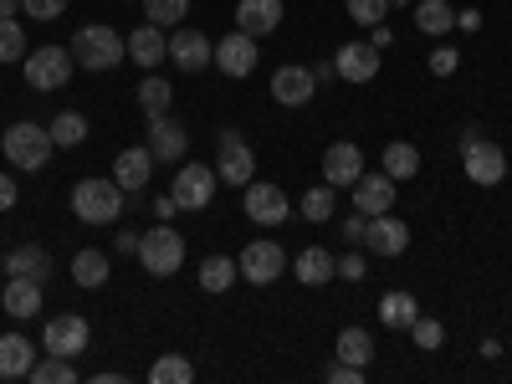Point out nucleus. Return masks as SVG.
<instances>
[{
  "instance_id": "1",
  "label": "nucleus",
  "mask_w": 512,
  "mask_h": 384,
  "mask_svg": "<svg viewBox=\"0 0 512 384\" xmlns=\"http://www.w3.org/2000/svg\"><path fill=\"white\" fill-rule=\"evenodd\" d=\"M72 216L82 221V226H113L118 216H123V185L108 175V180H98V175H88V180H77L72 185Z\"/></svg>"
},
{
  "instance_id": "2",
  "label": "nucleus",
  "mask_w": 512,
  "mask_h": 384,
  "mask_svg": "<svg viewBox=\"0 0 512 384\" xmlns=\"http://www.w3.org/2000/svg\"><path fill=\"white\" fill-rule=\"evenodd\" d=\"M67 52H72L77 67H88V72H113V67L128 57L123 36H118L113 26H82V31L67 41Z\"/></svg>"
},
{
  "instance_id": "3",
  "label": "nucleus",
  "mask_w": 512,
  "mask_h": 384,
  "mask_svg": "<svg viewBox=\"0 0 512 384\" xmlns=\"http://www.w3.org/2000/svg\"><path fill=\"white\" fill-rule=\"evenodd\" d=\"M0 149H6V159L16 164V169H47V159H52V128L47 123H11L6 128V139H0Z\"/></svg>"
},
{
  "instance_id": "4",
  "label": "nucleus",
  "mask_w": 512,
  "mask_h": 384,
  "mask_svg": "<svg viewBox=\"0 0 512 384\" xmlns=\"http://www.w3.org/2000/svg\"><path fill=\"white\" fill-rule=\"evenodd\" d=\"M139 262L149 277H175L185 267V236L175 226H149L139 236Z\"/></svg>"
},
{
  "instance_id": "5",
  "label": "nucleus",
  "mask_w": 512,
  "mask_h": 384,
  "mask_svg": "<svg viewBox=\"0 0 512 384\" xmlns=\"http://www.w3.org/2000/svg\"><path fill=\"white\" fill-rule=\"evenodd\" d=\"M21 72H26V82H31L36 93H57V88H67V82H72L77 62H72L67 47H36V52H26Z\"/></svg>"
},
{
  "instance_id": "6",
  "label": "nucleus",
  "mask_w": 512,
  "mask_h": 384,
  "mask_svg": "<svg viewBox=\"0 0 512 384\" xmlns=\"http://www.w3.org/2000/svg\"><path fill=\"white\" fill-rule=\"evenodd\" d=\"M461 169H466V180L472 185H482V190H492V185H502L507 180V154H502V144H492V139H466L461 144Z\"/></svg>"
},
{
  "instance_id": "7",
  "label": "nucleus",
  "mask_w": 512,
  "mask_h": 384,
  "mask_svg": "<svg viewBox=\"0 0 512 384\" xmlns=\"http://www.w3.org/2000/svg\"><path fill=\"white\" fill-rule=\"evenodd\" d=\"M216 185H221V175L210 164H180L175 185H169V200H175V210H205L216 200Z\"/></svg>"
},
{
  "instance_id": "8",
  "label": "nucleus",
  "mask_w": 512,
  "mask_h": 384,
  "mask_svg": "<svg viewBox=\"0 0 512 384\" xmlns=\"http://www.w3.org/2000/svg\"><path fill=\"white\" fill-rule=\"evenodd\" d=\"M41 349H47V354H62V359H77L82 349H93V328H88V318H77V313H57V318H47Z\"/></svg>"
},
{
  "instance_id": "9",
  "label": "nucleus",
  "mask_w": 512,
  "mask_h": 384,
  "mask_svg": "<svg viewBox=\"0 0 512 384\" xmlns=\"http://www.w3.org/2000/svg\"><path fill=\"white\" fill-rule=\"evenodd\" d=\"M241 205H246V216H251L256 226H282V221L292 216L287 190L272 185V180H251V185L241 190Z\"/></svg>"
},
{
  "instance_id": "10",
  "label": "nucleus",
  "mask_w": 512,
  "mask_h": 384,
  "mask_svg": "<svg viewBox=\"0 0 512 384\" xmlns=\"http://www.w3.org/2000/svg\"><path fill=\"white\" fill-rule=\"evenodd\" d=\"M216 175H221V185H236V190H246L256 180V154H251V144L236 134V128H226V134H221Z\"/></svg>"
},
{
  "instance_id": "11",
  "label": "nucleus",
  "mask_w": 512,
  "mask_h": 384,
  "mask_svg": "<svg viewBox=\"0 0 512 384\" xmlns=\"http://www.w3.org/2000/svg\"><path fill=\"white\" fill-rule=\"evenodd\" d=\"M236 272H241L251 287H267V282H277V277L287 272V251H282L277 241H251V246L236 256Z\"/></svg>"
},
{
  "instance_id": "12",
  "label": "nucleus",
  "mask_w": 512,
  "mask_h": 384,
  "mask_svg": "<svg viewBox=\"0 0 512 384\" xmlns=\"http://www.w3.org/2000/svg\"><path fill=\"white\" fill-rule=\"evenodd\" d=\"M313 93H318V72H313V67L287 62V67L272 72V98H277L282 108H308Z\"/></svg>"
},
{
  "instance_id": "13",
  "label": "nucleus",
  "mask_w": 512,
  "mask_h": 384,
  "mask_svg": "<svg viewBox=\"0 0 512 384\" xmlns=\"http://www.w3.org/2000/svg\"><path fill=\"white\" fill-rule=\"evenodd\" d=\"M364 175V149L359 144H328L323 149V185L333 190H354V180Z\"/></svg>"
},
{
  "instance_id": "14",
  "label": "nucleus",
  "mask_w": 512,
  "mask_h": 384,
  "mask_svg": "<svg viewBox=\"0 0 512 384\" xmlns=\"http://www.w3.org/2000/svg\"><path fill=\"white\" fill-rule=\"evenodd\" d=\"M169 62H175L180 72H205L210 62H216V47H210L205 31L175 26V36H169Z\"/></svg>"
},
{
  "instance_id": "15",
  "label": "nucleus",
  "mask_w": 512,
  "mask_h": 384,
  "mask_svg": "<svg viewBox=\"0 0 512 384\" xmlns=\"http://www.w3.org/2000/svg\"><path fill=\"white\" fill-rule=\"evenodd\" d=\"M256 62H262V52H256V36L231 31V36H221V41H216V67H221L226 77H251V72H256Z\"/></svg>"
},
{
  "instance_id": "16",
  "label": "nucleus",
  "mask_w": 512,
  "mask_h": 384,
  "mask_svg": "<svg viewBox=\"0 0 512 384\" xmlns=\"http://www.w3.org/2000/svg\"><path fill=\"white\" fill-rule=\"evenodd\" d=\"M333 72L344 82H359V88H364V82L379 77V47H374V41H349V47H338Z\"/></svg>"
},
{
  "instance_id": "17",
  "label": "nucleus",
  "mask_w": 512,
  "mask_h": 384,
  "mask_svg": "<svg viewBox=\"0 0 512 384\" xmlns=\"http://www.w3.org/2000/svg\"><path fill=\"white\" fill-rule=\"evenodd\" d=\"M185 149H190V134H185V123L180 118H149V154H154V164H175V159H185Z\"/></svg>"
},
{
  "instance_id": "18",
  "label": "nucleus",
  "mask_w": 512,
  "mask_h": 384,
  "mask_svg": "<svg viewBox=\"0 0 512 384\" xmlns=\"http://www.w3.org/2000/svg\"><path fill=\"white\" fill-rule=\"evenodd\" d=\"M123 47H128V57H134L139 67H159V62H169V36H164V26H154V21H144V26H134L123 36Z\"/></svg>"
},
{
  "instance_id": "19",
  "label": "nucleus",
  "mask_w": 512,
  "mask_h": 384,
  "mask_svg": "<svg viewBox=\"0 0 512 384\" xmlns=\"http://www.w3.org/2000/svg\"><path fill=\"white\" fill-rule=\"evenodd\" d=\"M354 210H364V216H384V210H395V180L384 175V169H379V175L364 169V175L354 180Z\"/></svg>"
},
{
  "instance_id": "20",
  "label": "nucleus",
  "mask_w": 512,
  "mask_h": 384,
  "mask_svg": "<svg viewBox=\"0 0 512 384\" xmlns=\"http://www.w3.org/2000/svg\"><path fill=\"white\" fill-rule=\"evenodd\" d=\"M277 26H282V0H236V31L262 41Z\"/></svg>"
},
{
  "instance_id": "21",
  "label": "nucleus",
  "mask_w": 512,
  "mask_h": 384,
  "mask_svg": "<svg viewBox=\"0 0 512 384\" xmlns=\"http://www.w3.org/2000/svg\"><path fill=\"white\" fill-rule=\"evenodd\" d=\"M364 246L379 251V256H400V251L410 246V226L395 221L390 210H384V216H369V226H364Z\"/></svg>"
},
{
  "instance_id": "22",
  "label": "nucleus",
  "mask_w": 512,
  "mask_h": 384,
  "mask_svg": "<svg viewBox=\"0 0 512 384\" xmlns=\"http://www.w3.org/2000/svg\"><path fill=\"white\" fill-rule=\"evenodd\" d=\"M287 267L297 272L303 287H328L338 277V256L328 246H303V251H297V262H287Z\"/></svg>"
},
{
  "instance_id": "23",
  "label": "nucleus",
  "mask_w": 512,
  "mask_h": 384,
  "mask_svg": "<svg viewBox=\"0 0 512 384\" xmlns=\"http://www.w3.org/2000/svg\"><path fill=\"white\" fill-rule=\"evenodd\" d=\"M149 175H154V154H149V144H134V149H123L118 159H113V180L123 185V190H144L149 185Z\"/></svg>"
},
{
  "instance_id": "24",
  "label": "nucleus",
  "mask_w": 512,
  "mask_h": 384,
  "mask_svg": "<svg viewBox=\"0 0 512 384\" xmlns=\"http://www.w3.org/2000/svg\"><path fill=\"white\" fill-rule=\"evenodd\" d=\"M41 287L36 277H6V292H0V308H6L11 318H36L41 313Z\"/></svg>"
},
{
  "instance_id": "25",
  "label": "nucleus",
  "mask_w": 512,
  "mask_h": 384,
  "mask_svg": "<svg viewBox=\"0 0 512 384\" xmlns=\"http://www.w3.org/2000/svg\"><path fill=\"white\" fill-rule=\"evenodd\" d=\"M36 364V344L21 333H0V379H21Z\"/></svg>"
},
{
  "instance_id": "26",
  "label": "nucleus",
  "mask_w": 512,
  "mask_h": 384,
  "mask_svg": "<svg viewBox=\"0 0 512 384\" xmlns=\"http://www.w3.org/2000/svg\"><path fill=\"white\" fill-rule=\"evenodd\" d=\"M379 169H384L390 180H415V175H420V149H415V144H405V139L384 144V154H379Z\"/></svg>"
},
{
  "instance_id": "27",
  "label": "nucleus",
  "mask_w": 512,
  "mask_h": 384,
  "mask_svg": "<svg viewBox=\"0 0 512 384\" xmlns=\"http://www.w3.org/2000/svg\"><path fill=\"white\" fill-rule=\"evenodd\" d=\"M6 277H36V282H47L52 277V256L41 251V246H16L6 256Z\"/></svg>"
},
{
  "instance_id": "28",
  "label": "nucleus",
  "mask_w": 512,
  "mask_h": 384,
  "mask_svg": "<svg viewBox=\"0 0 512 384\" xmlns=\"http://www.w3.org/2000/svg\"><path fill=\"white\" fill-rule=\"evenodd\" d=\"M108 272H113V262H108V251H98V246H88V251L72 256V282H77V287H103Z\"/></svg>"
},
{
  "instance_id": "29",
  "label": "nucleus",
  "mask_w": 512,
  "mask_h": 384,
  "mask_svg": "<svg viewBox=\"0 0 512 384\" xmlns=\"http://www.w3.org/2000/svg\"><path fill=\"white\" fill-rule=\"evenodd\" d=\"M333 210H338V190H333V185H313L303 200H297V216H303V221H313V226L333 221Z\"/></svg>"
},
{
  "instance_id": "30",
  "label": "nucleus",
  "mask_w": 512,
  "mask_h": 384,
  "mask_svg": "<svg viewBox=\"0 0 512 384\" xmlns=\"http://www.w3.org/2000/svg\"><path fill=\"white\" fill-rule=\"evenodd\" d=\"M241 272H236V256H221V251H210L205 262H200V287L205 292H226L231 282H236Z\"/></svg>"
},
{
  "instance_id": "31",
  "label": "nucleus",
  "mask_w": 512,
  "mask_h": 384,
  "mask_svg": "<svg viewBox=\"0 0 512 384\" xmlns=\"http://www.w3.org/2000/svg\"><path fill=\"white\" fill-rule=\"evenodd\" d=\"M379 318H384V328H410L420 318V303L410 292H384L379 297Z\"/></svg>"
},
{
  "instance_id": "32",
  "label": "nucleus",
  "mask_w": 512,
  "mask_h": 384,
  "mask_svg": "<svg viewBox=\"0 0 512 384\" xmlns=\"http://www.w3.org/2000/svg\"><path fill=\"white\" fill-rule=\"evenodd\" d=\"M415 26L425 36H446L456 26V11H451V0H420L415 6Z\"/></svg>"
},
{
  "instance_id": "33",
  "label": "nucleus",
  "mask_w": 512,
  "mask_h": 384,
  "mask_svg": "<svg viewBox=\"0 0 512 384\" xmlns=\"http://www.w3.org/2000/svg\"><path fill=\"white\" fill-rule=\"evenodd\" d=\"M338 359L354 364V369H369L374 364V338L364 328H344V333H338Z\"/></svg>"
},
{
  "instance_id": "34",
  "label": "nucleus",
  "mask_w": 512,
  "mask_h": 384,
  "mask_svg": "<svg viewBox=\"0 0 512 384\" xmlns=\"http://www.w3.org/2000/svg\"><path fill=\"white\" fill-rule=\"evenodd\" d=\"M134 98H139V108H144L149 118H164V113H169V103H175V88H169V82H164L159 72H149V77H144V88H139Z\"/></svg>"
},
{
  "instance_id": "35",
  "label": "nucleus",
  "mask_w": 512,
  "mask_h": 384,
  "mask_svg": "<svg viewBox=\"0 0 512 384\" xmlns=\"http://www.w3.org/2000/svg\"><path fill=\"white\" fill-rule=\"evenodd\" d=\"M82 139H88V118H82L77 108H67V113L52 118V144L57 149H77Z\"/></svg>"
},
{
  "instance_id": "36",
  "label": "nucleus",
  "mask_w": 512,
  "mask_h": 384,
  "mask_svg": "<svg viewBox=\"0 0 512 384\" xmlns=\"http://www.w3.org/2000/svg\"><path fill=\"white\" fill-rule=\"evenodd\" d=\"M26 379H31V384H77V369H72V359L47 354V359H36V364H31Z\"/></svg>"
},
{
  "instance_id": "37",
  "label": "nucleus",
  "mask_w": 512,
  "mask_h": 384,
  "mask_svg": "<svg viewBox=\"0 0 512 384\" xmlns=\"http://www.w3.org/2000/svg\"><path fill=\"white\" fill-rule=\"evenodd\" d=\"M190 379H195V364L185 354H164L149 369V384H190Z\"/></svg>"
},
{
  "instance_id": "38",
  "label": "nucleus",
  "mask_w": 512,
  "mask_h": 384,
  "mask_svg": "<svg viewBox=\"0 0 512 384\" xmlns=\"http://www.w3.org/2000/svg\"><path fill=\"white\" fill-rule=\"evenodd\" d=\"M185 16H190V0H144V21H154L164 31H175Z\"/></svg>"
},
{
  "instance_id": "39",
  "label": "nucleus",
  "mask_w": 512,
  "mask_h": 384,
  "mask_svg": "<svg viewBox=\"0 0 512 384\" xmlns=\"http://www.w3.org/2000/svg\"><path fill=\"white\" fill-rule=\"evenodd\" d=\"M26 31H21V21L16 16H6L0 21V62H26Z\"/></svg>"
},
{
  "instance_id": "40",
  "label": "nucleus",
  "mask_w": 512,
  "mask_h": 384,
  "mask_svg": "<svg viewBox=\"0 0 512 384\" xmlns=\"http://www.w3.org/2000/svg\"><path fill=\"white\" fill-rule=\"evenodd\" d=\"M410 338L420 344V354H436V349L446 344V328H441L436 318H415V323H410Z\"/></svg>"
},
{
  "instance_id": "41",
  "label": "nucleus",
  "mask_w": 512,
  "mask_h": 384,
  "mask_svg": "<svg viewBox=\"0 0 512 384\" xmlns=\"http://www.w3.org/2000/svg\"><path fill=\"white\" fill-rule=\"evenodd\" d=\"M344 11H349V21H359V26H379L384 11H390V0H344Z\"/></svg>"
},
{
  "instance_id": "42",
  "label": "nucleus",
  "mask_w": 512,
  "mask_h": 384,
  "mask_svg": "<svg viewBox=\"0 0 512 384\" xmlns=\"http://www.w3.org/2000/svg\"><path fill=\"white\" fill-rule=\"evenodd\" d=\"M21 11L31 21H57V16H67V0H21Z\"/></svg>"
},
{
  "instance_id": "43",
  "label": "nucleus",
  "mask_w": 512,
  "mask_h": 384,
  "mask_svg": "<svg viewBox=\"0 0 512 384\" xmlns=\"http://www.w3.org/2000/svg\"><path fill=\"white\" fill-rule=\"evenodd\" d=\"M456 67H461V52H456V47H436V52H431V72H436V77H451Z\"/></svg>"
},
{
  "instance_id": "44",
  "label": "nucleus",
  "mask_w": 512,
  "mask_h": 384,
  "mask_svg": "<svg viewBox=\"0 0 512 384\" xmlns=\"http://www.w3.org/2000/svg\"><path fill=\"white\" fill-rule=\"evenodd\" d=\"M328 384H364V369H354V364H344V359H333V364H328Z\"/></svg>"
},
{
  "instance_id": "45",
  "label": "nucleus",
  "mask_w": 512,
  "mask_h": 384,
  "mask_svg": "<svg viewBox=\"0 0 512 384\" xmlns=\"http://www.w3.org/2000/svg\"><path fill=\"white\" fill-rule=\"evenodd\" d=\"M364 272H369V262H364L359 251H349V256H338V277H344V282H359Z\"/></svg>"
},
{
  "instance_id": "46",
  "label": "nucleus",
  "mask_w": 512,
  "mask_h": 384,
  "mask_svg": "<svg viewBox=\"0 0 512 384\" xmlns=\"http://www.w3.org/2000/svg\"><path fill=\"white\" fill-rule=\"evenodd\" d=\"M364 226H369V216H364V210H354V216H344V226H338V231H344V241H364Z\"/></svg>"
},
{
  "instance_id": "47",
  "label": "nucleus",
  "mask_w": 512,
  "mask_h": 384,
  "mask_svg": "<svg viewBox=\"0 0 512 384\" xmlns=\"http://www.w3.org/2000/svg\"><path fill=\"white\" fill-rule=\"evenodd\" d=\"M16 200H21L16 180H11V175H0V210H16Z\"/></svg>"
},
{
  "instance_id": "48",
  "label": "nucleus",
  "mask_w": 512,
  "mask_h": 384,
  "mask_svg": "<svg viewBox=\"0 0 512 384\" xmlns=\"http://www.w3.org/2000/svg\"><path fill=\"white\" fill-rule=\"evenodd\" d=\"M369 41H374V47H390V41H395V36H390V26H384V21H379V26H374V36H369Z\"/></svg>"
},
{
  "instance_id": "49",
  "label": "nucleus",
  "mask_w": 512,
  "mask_h": 384,
  "mask_svg": "<svg viewBox=\"0 0 512 384\" xmlns=\"http://www.w3.org/2000/svg\"><path fill=\"white\" fill-rule=\"evenodd\" d=\"M456 26H466V31H477V26H482V16H477V11H461V16H456Z\"/></svg>"
},
{
  "instance_id": "50",
  "label": "nucleus",
  "mask_w": 512,
  "mask_h": 384,
  "mask_svg": "<svg viewBox=\"0 0 512 384\" xmlns=\"http://www.w3.org/2000/svg\"><path fill=\"white\" fill-rule=\"evenodd\" d=\"M16 6H21V0H0V21H6V16H16Z\"/></svg>"
}]
</instances>
